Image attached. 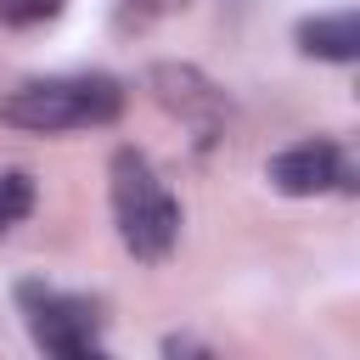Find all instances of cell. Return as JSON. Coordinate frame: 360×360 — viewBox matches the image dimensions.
<instances>
[{
	"label": "cell",
	"instance_id": "277c9868",
	"mask_svg": "<svg viewBox=\"0 0 360 360\" xmlns=\"http://www.w3.org/2000/svg\"><path fill=\"white\" fill-rule=\"evenodd\" d=\"M264 174H270V186L287 191V197H321V191H332V186L343 180V152H338L332 141H298V146L276 152V158L264 163Z\"/></svg>",
	"mask_w": 360,
	"mask_h": 360
},
{
	"label": "cell",
	"instance_id": "7a4b0ae2",
	"mask_svg": "<svg viewBox=\"0 0 360 360\" xmlns=\"http://www.w3.org/2000/svg\"><path fill=\"white\" fill-rule=\"evenodd\" d=\"M112 219H118L124 248L146 264L169 259L180 242V202L169 197V186L152 174V163L135 146L112 152Z\"/></svg>",
	"mask_w": 360,
	"mask_h": 360
},
{
	"label": "cell",
	"instance_id": "3957f363",
	"mask_svg": "<svg viewBox=\"0 0 360 360\" xmlns=\"http://www.w3.org/2000/svg\"><path fill=\"white\" fill-rule=\"evenodd\" d=\"M17 304H22V321H28V338L45 354H62V360L101 354V315H96L90 298L56 292L45 281H22L17 287Z\"/></svg>",
	"mask_w": 360,
	"mask_h": 360
},
{
	"label": "cell",
	"instance_id": "52a82bcc",
	"mask_svg": "<svg viewBox=\"0 0 360 360\" xmlns=\"http://www.w3.org/2000/svg\"><path fill=\"white\" fill-rule=\"evenodd\" d=\"M34 214V180L22 169H6L0 174V231H11L17 219Z\"/></svg>",
	"mask_w": 360,
	"mask_h": 360
},
{
	"label": "cell",
	"instance_id": "8992f818",
	"mask_svg": "<svg viewBox=\"0 0 360 360\" xmlns=\"http://www.w3.org/2000/svg\"><path fill=\"white\" fill-rule=\"evenodd\" d=\"M298 45H304V56H321V62H354L360 56V17L354 11L309 17V22H298Z\"/></svg>",
	"mask_w": 360,
	"mask_h": 360
},
{
	"label": "cell",
	"instance_id": "ba28073f",
	"mask_svg": "<svg viewBox=\"0 0 360 360\" xmlns=\"http://www.w3.org/2000/svg\"><path fill=\"white\" fill-rule=\"evenodd\" d=\"M56 11H62V0H0V22L6 28H34V22L56 17Z\"/></svg>",
	"mask_w": 360,
	"mask_h": 360
},
{
	"label": "cell",
	"instance_id": "6da1fadb",
	"mask_svg": "<svg viewBox=\"0 0 360 360\" xmlns=\"http://www.w3.org/2000/svg\"><path fill=\"white\" fill-rule=\"evenodd\" d=\"M124 112V84L107 73H68V79H28L0 101V124L56 135V129H90L112 124Z\"/></svg>",
	"mask_w": 360,
	"mask_h": 360
},
{
	"label": "cell",
	"instance_id": "5b68a950",
	"mask_svg": "<svg viewBox=\"0 0 360 360\" xmlns=\"http://www.w3.org/2000/svg\"><path fill=\"white\" fill-rule=\"evenodd\" d=\"M152 96H158L169 112L191 118L197 129H219V118H225V96H219L197 68H174V62L152 68Z\"/></svg>",
	"mask_w": 360,
	"mask_h": 360
}]
</instances>
